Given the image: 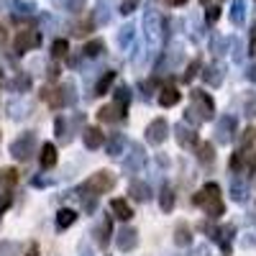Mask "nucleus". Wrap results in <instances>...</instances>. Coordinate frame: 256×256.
I'll return each instance as SVG.
<instances>
[{
	"instance_id": "obj_1",
	"label": "nucleus",
	"mask_w": 256,
	"mask_h": 256,
	"mask_svg": "<svg viewBox=\"0 0 256 256\" xmlns=\"http://www.w3.org/2000/svg\"><path fill=\"white\" fill-rule=\"evenodd\" d=\"M41 98H44L52 108H67V105H74L77 92H74V84L72 82H64V84H59L56 90L44 88V90H41Z\"/></svg>"
},
{
	"instance_id": "obj_2",
	"label": "nucleus",
	"mask_w": 256,
	"mask_h": 256,
	"mask_svg": "<svg viewBox=\"0 0 256 256\" xmlns=\"http://www.w3.org/2000/svg\"><path fill=\"white\" fill-rule=\"evenodd\" d=\"M34 154H36V134H34V131L20 134V136L10 144V156H13V159L28 162Z\"/></svg>"
},
{
	"instance_id": "obj_3",
	"label": "nucleus",
	"mask_w": 256,
	"mask_h": 256,
	"mask_svg": "<svg viewBox=\"0 0 256 256\" xmlns=\"http://www.w3.org/2000/svg\"><path fill=\"white\" fill-rule=\"evenodd\" d=\"M113 184H116V177H113V172H95L92 177H88V182L82 184V190L84 192H90V195H102V192H108V190H113Z\"/></svg>"
},
{
	"instance_id": "obj_4",
	"label": "nucleus",
	"mask_w": 256,
	"mask_h": 256,
	"mask_svg": "<svg viewBox=\"0 0 256 256\" xmlns=\"http://www.w3.org/2000/svg\"><path fill=\"white\" fill-rule=\"evenodd\" d=\"M162 31H164V18L159 16V10L148 8L144 13V34H146V41H156L162 38Z\"/></svg>"
},
{
	"instance_id": "obj_5",
	"label": "nucleus",
	"mask_w": 256,
	"mask_h": 256,
	"mask_svg": "<svg viewBox=\"0 0 256 256\" xmlns=\"http://www.w3.org/2000/svg\"><path fill=\"white\" fill-rule=\"evenodd\" d=\"M190 100H192V110H195L202 120L212 118V113H216V102H212V98L202 90H190Z\"/></svg>"
},
{
	"instance_id": "obj_6",
	"label": "nucleus",
	"mask_w": 256,
	"mask_h": 256,
	"mask_svg": "<svg viewBox=\"0 0 256 256\" xmlns=\"http://www.w3.org/2000/svg\"><path fill=\"white\" fill-rule=\"evenodd\" d=\"M236 131H238V120L233 116H220L218 118V126H216L218 144H230L233 138H236Z\"/></svg>"
},
{
	"instance_id": "obj_7",
	"label": "nucleus",
	"mask_w": 256,
	"mask_h": 256,
	"mask_svg": "<svg viewBox=\"0 0 256 256\" xmlns=\"http://www.w3.org/2000/svg\"><path fill=\"white\" fill-rule=\"evenodd\" d=\"M16 54H26V52H31V49H36V46H41V34L38 31H34V28H24V31H18V36H16Z\"/></svg>"
},
{
	"instance_id": "obj_8",
	"label": "nucleus",
	"mask_w": 256,
	"mask_h": 256,
	"mask_svg": "<svg viewBox=\"0 0 256 256\" xmlns=\"http://www.w3.org/2000/svg\"><path fill=\"white\" fill-rule=\"evenodd\" d=\"M166 136H169V123H166L164 118H154L152 123L146 126V138H148V144L159 146V144L166 141Z\"/></svg>"
},
{
	"instance_id": "obj_9",
	"label": "nucleus",
	"mask_w": 256,
	"mask_h": 256,
	"mask_svg": "<svg viewBox=\"0 0 256 256\" xmlns=\"http://www.w3.org/2000/svg\"><path fill=\"white\" fill-rule=\"evenodd\" d=\"M128 148H131V154H128L123 169H126L128 174H136V172H141L144 164H146V154H144V146L141 144H131Z\"/></svg>"
},
{
	"instance_id": "obj_10",
	"label": "nucleus",
	"mask_w": 256,
	"mask_h": 256,
	"mask_svg": "<svg viewBox=\"0 0 256 256\" xmlns=\"http://www.w3.org/2000/svg\"><path fill=\"white\" fill-rule=\"evenodd\" d=\"M202 80H205V84H210V88H220L223 80H226V64L223 62H210L202 70Z\"/></svg>"
},
{
	"instance_id": "obj_11",
	"label": "nucleus",
	"mask_w": 256,
	"mask_h": 256,
	"mask_svg": "<svg viewBox=\"0 0 256 256\" xmlns=\"http://www.w3.org/2000/svg\"><path fill=\"white\" fill-rule=\"evenodd\" d=\"M174 138L182 148H192V146H198V134H195V128L187 126V123H177L174 126Z\"/></svg>"
},
{
	"instance_id": "obj_12",
	"label": "nucleus",
	"mask_w": 256,
	"mask_h": 256,
	"mask_svg": "<svg viewBox=\"0 0 256 256\" xmlns=\"http://www.w3.org/2000/svg\"><path fill=\"white\" fill-rule=\"evenodd\" d=\"M116 246H118L120 251H134V248L138 246V230L131 228V226L120 228L118 236H116Z\"/></svg>"
},
{
	"instance_id": "obj_13",
	"label": "nucleus",
	"mask_w": 256,
	"mask_h": 256,
	"mask_svg": "<svg viewBox=\"0 0 256 256\" xmlns=\"http://www.w3.org/2000/svg\"><path fill=\"white\" fill-rule=\"evenodd\" d=\"M228 192H230V200L233 202H244L248 198V182L236 174V177H230V184H228Z\"/></svg>"
},
{
	"instance_id": "obj_14",
	"label": "nucleus",
	"mask_w": 256,
	"mask_h": 256,
	"mask_svg": "<svg viewBox=\"0 0 256 256\" xmlns=\"http://www.w3.org/2000/svg\"><path fill=\"white\" fill-rule=\"evenodd\" d=\"M126 146L128 144H126L123 134H110L108 138H105V152H108V156H120Z\"/></svg>"
},
{
	"instance_id": "obj_15",
	"label": "nucleus",
	"mask_w": 256,
	"mask_h": 256,
	"mask_svg": "<svg viewBox=\"0 0 256 256\" xmlns=\"http://www.w3.org/2000/svg\"><path fill=\"white\" fill-rule=\"evenodd\" d=\"M82 141H84V146H88V148H100V146H105V134L100 131V128L90 126V128H84Z\"/></svg>"
},
{
	"instance_id": "obj_16",
	"label": "nucleus",
	"mask_w": 256,
	"mask_h": 256,
	"mask_svg": "<svg viewBox=\"0 0 256 256\" xmlns=\"http://www.w3.org/2000/svg\"><path fill=\"white\" fill-rule=\"evenodd\" d=\"M110 210H113V216H116L118 220H131V218H134L131 205H128V200H123V198H116V200L110 202Z\"/></svg>"
},
{
	"instance_id": "obj_17",
	"label": "nucleus",
	"mask_w": 256,
	"mask_h": 256,
	"mask_svg": "<svg viewBox=\"0 0 256 256\" xmlns=\"http://www.w3.org/2000/svg\"><path fill=\"white\" fill-rule=\"evenodd\" d=\"M126 113L118 108L116 102H110V105H102V108L98 110V118L102 120V123H116V120H120Z\"/></svg>"
},
{
	"instance_id": "obj_18",
	"label": "nucleus",
	"mask_w": 256,
	"mask_h": 256,
	"mask_svg": "<svg viewBox=\"0 0 256 256\" xmlns=\"http://www.w3.org/2000/svg\"><path fill=\"white\" fill-rule=\"evenodd\" d=\"M128 195H131L136 202H146L148 198H152V187H148L146 182H131L128 184Z\"/></svg>"
},
{
	"instance_id": "obj_19",
	"label": "nucleus",
	"mask_w": 256,
	"mask_h": 256,
	"mask_svg": "<svg viewBox=\"0 0 256 256\" xmlns=\"http://www.w3.org/2000/svg\"><path fill=\"white\" fill-rule=\"evenodd\" d=\"M92 18H95L98 26H105V24H108V20H110V0H98Z\"/></svg>"
},
{
	"instance_id": "obj_20",
	"label": "nucleus",
	"mask_w": 256,
	"mask_h": 256,
	"mask_svg": "<svg viewBox=\"0 0 256 256\" xmlns=\"http://www.w3.org/2000/svg\"><path fill=\"white\" fill-rule=\"evenodd\" d=\"M38 162H41V166H44V169H52L56 164V146L54 144H44V146H41Z\"/></svg>"
},
{
	"instance_id": "obj_21",
	"label": "nucleus",
	"mask_w": 256,
	"mask_h": 256,
	"mask_svg": "<svg viewBox=\"0 0 256 256\" xmlns=\"http://www.w3.org/2000/svg\"><path fill=\"white\" fill-rule=\"evenodd\" d=\"M159 208H162V212H172L174 210V190L169 184H164L162 192H159Z\"/></svg>"
},
{
	"instance_id": "obj_22",
	"label": "nucleus",
	"mask_w": 256,
	"mask_h": 256,
	"mask_svg": "<svg viewBox=\"0 0 256 256\" xmlns=\"http://www.w3.org/2000/svg\"><path fill=\"white\" fill-rule=\"evenodd\" d=\"M244 20H246V3L244 0H233L230 3V24L244 26Z\"/></svg>"
},
{
	"instance_id": "obj_23",
	"label": "nucleus",
	"mask_w": 256,
	"mask_h": 256,
	"mask_svg": "<svg viewBox=\"0 0 256 256\" xmlns=\"http://www.w3.org/2000/svg\"><path fill=\"white\" fill-rule=\"evenodd\" d=\"M180 90L177 88H164L162 90V95H159V105H162V108H172V105H177L180 102Z\"/></svg>"
},
{
	"instance_id": "obj_24",
	"label": "nucleus",
	"mask_w": 256,
	"mask_h": 256,
	"mask_svg": "<svg viewBox=\"0 0 256 256\" xmlns=\"http://www.w3.org/2000/svg\"><path fill=\"white\" fill-rule=\"evenodd\" d=\"M113 82H116V72L113 70H108L100 80H98V84H95V92L92 95H108V90L113 88Z\"/></svg>"
},
{
	"instance_id": "obj_25",
	"label": "nucleus",
	"mask_w": 256,
	"mask_h": 256,
	"mask_svg": "<svg viewBox=\"0 0 256 256\" xmlns=\"http://www.w3.org/2000/svg\"><path fill=\"white\" fill-rule=\"evenodd\" d=\"M74 220H77V212L70 210V208H64V210L56 212V228H59V230H67Z\"/></svg>"
},
{
	"instance_id": "obj_26",
	"label": "nucleus",
	"mask_w": 256,
	"mask_h": 256,
	"mask_svg": "<svg viewBox=\"0 0 256 256\" xmlns=\"http://www.w3.org/2000/svg\"><path fill=\"white\" fill-rule=\"evenodd\" d=\"M134 38H136V28H134L131 24H128V26H123V28L118 31V46L126 52L128 46L134 44Z\"/></svg>"
},
{
	"instance_id": "obj_27",
	"label": "nucleus",
	"mask_w": 256,
	"mask_h": 256,
	"mask_svg": "<svg viewBox=\"0 0 256 256\" xmlns=\"http://www.w3.org/2000/svg\"><path fill=\"white\" fill-rule=\"evenodd\" d=\"M8 6L13 8L16 16H34L36 13V3H28V0H10Z\"/></svg>"
},
{
	"instance_id": "obj_28",
	"label": "nucleus",
	"mask_w": 256,
	"mask_h": 256,
	"mask_svg": "<svg viewBox=\"0 0 256 256\" xmlns=\"http://www.w3.org/2000/svg\"><path fill=\"white\" fill-rule=\"evenodd\" d=\"M198 159L202 164H212V159H216V148H212L210 141H200L198 144Z\"/></svg>"
},
{
	"instance_id": "obj_29",
	"label": "nucleus",
	"mask_w": 256,
	"mask_h": 256,
	"mask_svg": "<svg viewBox=\"0 0 256 256\" xmlns=\"http://www.w3.org/2000/svg\"><path fill=\"white\" fill-rule=\"evenodd\" d=\"M113 102H116L118 108L126 113V110H128V105H131V90H128L126 84H123V88H118V90H116V95H113Z\"/></svg>"
},
{
	"instance_id": "obj_30",
	"label": "nucleus",
	"mask_w": 256,
	"mask_h": 256,
	"mask_svg": "<svg viewBox=\"0 0 256 256\" xmlns=\"http://www.w3.org/2000/svg\"><path fill=\"white\" fill-rule=\"evenodd\" d=\"M28 102L26 100H13V102H8V113H10V118H24V116H28Z\"/></svg>"
},
{
	"instance_id": "obj_31",
	"label": "nucleus",
	"mask_w": 256,
	"mask_h": 256,
	"mask_svg": "<svg viewBox=\"0 0 256 256\" xmlns=\"http://www.w3.org/2000/svg\"><path fill=\"white\" fill-rule=\"evenodd\" d=\"M174 244H177V246H190V244H192V230H190L184 223H180V226L174 228Z\"/></svg>"
},
{
	"instance_id": "obj_32",
	"label": "nucleus",
	"mask_w": 256,
	"mask_h": 256,
	"mask_svg": "<svg viewBox=\"0 0 256 256\" xmlns=\"http://www.w3.org/2000/svg\"><path fill=\"white\" fill-rule=\"evenodd\" d=\"M102 49H105L102 41H100V38H92V41H88V44L82 46V56L95 59V56H100V54H102Z\"/></svg>"
},
{
	"instance_id": "obj_33",
	"label": "nucleus",
	"mask_w": 256,
	"mask_h": 256,
	"mask_svg": "<svg viewBox=\"0 0 256 256\" xmlns=\"http://www.w3.org/2000/svg\"><path fill=\"white\" fill-rule=\"evenodd\" d=\"M70 54V41L67 38H56L54 44H52V56L54 59H62V56H67Z\"/></svg>"
},
{
	"instance_id": "obj_34",
	"label": "nucleus",
	"mask_w": 256,
	"mask_h": 256,
	"mask_svg": "<svg viewBox=\"0 0 256 256\" xmlns=\"http://www.w3.org/2000/svg\"><path fill=\"white\" fill-rule=\"evenodd\" d=\"M56 6H62L64 10H70V13H80V10H84V3L88 0H54Z\"/></svg>"
},
{
	"instance_id": "obj_35",
	"label": "nucleus",
	"mask_w": 256,
	"mask_h": 256,
	"mask_svg": "<svg viewBox=\"0 0 256 256\" xmlns=\"http://www.w3.org/2000/svg\"><path fill=\"white\" fill-rule=\"evenodd\" d=\"M110 230H113V226H110V220H108V218H105V220H102V226L98 228V244H100V246H108Z\"/></svg>"
},
{
	"instance_id": "obj_36",
	"label": "nucleus",
	"mask_w": 256,
	"mask_h": 256,
	"mask_svg": "<svg viewBox=\"0 0 256 256\" xmlns=\"http://www.w3.org/2000/svg\"><path fill=\"white\" fill-rule=\"evenodd\" d=\"M205 212H208L210 218H220L223 212H226V208H223V202H220V200H210V202L205 205Z\"/></svg>"
},
{
	"instance_id": "obj_37",
	"label": "nucleus",
	"mask_w": 256,
	"mask_h": 256,
	"mask_svg": "<svg viewBox=\"0 0 256 256\" xmlns=\"http://www.w3.org/2000/svg\"><path fill=\"white\" fill-rule=\"evenodd\" d=\"M0 182H3V184H16L18 182V172H16V169L13 166H6V169H0Z\"/></svg>"
},
{
	"instance_id": "obj_38",
	"label": "nucleus",
	"mask_w": 256,
	"mask_h": 256,
	"mask_svg": "<svg viewBox=\"0 0 256 256\" xmlns=\"http://www.w3.org/2000/svg\"><path fill=\"white\" fill-rule=\"evenodd\" d=\"M10 88H13L16 92H26V90L31 88V77H28V74H18V77L13 80Z\"/></svg>"
},
{
	"instance_id": "obj_39",
	"label": "nucleus",
	"mask_w": 256,
	"mask_h": 256,
	"mask_svg": "<svg viewBox=\"0 0 256 256\" xmlns=\"http://www.w3.org/2000/svg\"><path fill=\"white\" fill-rule=\"evenodd\" d=\"M95 26H98V24H95V18H90V20H82V24H77V26H74V31H72V34H74V36H88V34H90Z\"/></svg>"
},
{
	"instance_id": "obj_40",
	"label": "nucleus",
	"mask_w": 256,
	"mask_h": 256,
	"mask_svg": "<svg viewBox=\"0 0 256 256\" xmlns=\"http://www.w3.org/2000/svg\"><path fill=\"white\" fill-rule=\"evenodd\" d=\"M202 192H205L208 202H210V200H220V187H218L216 182H208V184L202 187Z\"/></svg>"
},
{
	"instance_id": "obj_41",
	"label": "nucleus",
	"mask_w": 256,
	"mask_h": 256,
	"mask_svg": "<svg viewBox=\"0 0 256 256\" xmlns=\"http://www.w3.org/2000/svg\"><path fill=\"white\" fill-rule=\"evenodd\" d=\"M0 256H18V244L16 241H0Z\"/></svg>"
},
{
	"instance_id": "obj_42",
	"label": "nucleus",
	"mask_w": 256,
	"mask_h": 256,
	"mask_svg": "<svg viewBox=\"0 0 256 256\" xmlns=\"http://www.w3.org/2000/svg\"><path fill=\"white\" fill-rule=\"evenodd\" d=\"M198 70H200V62H198V59H192V62L187 64V67H184V74H182V80H184V82H190V80H195Z\"/></svg>"
},
{
	"instance_id": "obj_43",
	"label": "nucleus",
	"mask_w": 256,
	"mask_h": 256,
	"mask_svg": "<svg viewBox=\"0 0 256 256\" xmlns=\"http://www.w3.org/2000/svg\"><path fill=\"white\" fill-rule=\"evenodd\" d=\"M54 126H56V136H59L62 141H70V138H72V136L67 134V123H64V118H56Z\"/></svg>"
},
{
	"instance_id": "obj_44",
	"label": "nucleus",
	"mask_w": 256,
	"mask_h": 256,
	"mask_svg": "<svg viewBox=\"0 0 256 256\" xmlns=\"http://www.w3.org/2000/svg\"><path fill=\"white\" fill-rule=\"evenodd\" d=\"M228 166H230V172H241V166H244V152H236V154H233Z\"/></svg>"
},
{
	"instance_id": "obj_45",
	"label": "nucleus",
	"mask_w": 256,
	"mask_h": 256,
	"mask_svg": "<svg viewBox=\"0 0 256 256\" xmlns=\"http://www.w3.org/2000/svg\"><path fill=\"white\" fill-rule=\"evenodd\" d=\"M138 3H141V0H123V3H120V13L123 16H131L138 8Z\"/></svg>"
},
{
	"instance_id": "obj_46",
	"label": "nucleus",
	"mask_w": 256,
	"mask_h": 256,
	"mask_svg": "<svg viewBox=\"0 0 256 256\" xmlns=\"http://www.w3.org/2000/svg\"><path fill=\"white\" fill-rule=\"evenodd\" d=\"M218 18H220V8H218V6H210V8L205 10V20H208V24H216Z\"/></svg>"
},
{
	"instance_id": "obj_47",
	"label": "nucleus",
	"mask_w": 256,
	"mask_h": 256,
	"mask_svg": "<svg viewBox=\"0 0 256 256\" xmlns=\"http://www.w3.org/2000/svg\"><path fill=\"white\" fill-rule=\"evenodd\" d=\"M10 202H13V198L8 195V192H6V195H0V216H3V212L10 208Z\"/></svg>"
},
{
	"instance_id": "obj_48",
	"label": "nucleus",
	"mask_w": 256,
	"mask_h": 256,
	"mask_svg": "<svg viewBox=\"0 0 256 256\" xmlns=\"http://www.w3.org/2000/svg\"><path fill=\"white\" fill-rule=\"evenodd\" d=\"M184 118H187V120H190L192 126H198V123H202V118H200V116H198L195 110H192V108H187V113H184Z\"/></svg>"
},
{
	"instance_id": "obj_49",
	"label": "nucleus",
	"mask_w": 256,
	"mask_h": 256,
	"mask_svg": "<svg viewBox=\"0 0 256 256\" xmlns=\"http://www.w3.org/2000/svg\"><path fill=\"white\" fill-rule=\"evenodd\" d=\"M246 116H248V118H254V116H256V95L246 102Z\"/></svg>"
},
{
	"instance_id": "obj_50",
	"label": "nucleus",
	"mask_w": 256,
	"mask_h": 256,
	"mask_svg": "<svg viewBox=\"0 0 256 256\" xmlns=\"http://www.w3.org/2000/svg\"><path fill=\"white\" fill-rule=\"evenodd\" d=\"M31 184H34V187H46V184H52V180H49V177H34Z\"/></svg>"
},
{
	"instance_id": "obj_51",
	"label": "nucleus",
	"mask_w": 256,
	"mask_h": 256,
	"mask_svg": "<svg viewBox=\"0 0 256 256\" xmlns=\"http://www.w3.org/2000/svg\"><path fill=\"white\" fill-rule=\"evenodd\" d=\"M241 246H244V248H254V246H256V238L251 236V233H246V238L241 241Z\"/></svg>"
},
{
	"instance_id": "obj_52",
	"label": "nucleus",
	"mask_w": 256,
	"mask_h": 256,
	"mask_svg": "<svg viewBox=\"0 0 256 256\" xmlns=\"http://www.w3.org/2000/svg\"><path fill=\"white\" fill-rule=\"evenodd\" d=\"M246 80H248V82H256V62H254L251 67L246 70Z\"/></svg>"
},
{
	"instance_id": "obj_53",
	"label": "nucleus",
	"mask_w": 256,
	"mask_h": 256,
	"mask_svg": "<svg viewBox=\"0 0 256 256\" xmlns=\"http://www.w3.org/2000/svg\"><path fill=\"white\" fill-rule=\"evenodd\" d=\"M24 256H38V246H36V244H31V246H28V251H26Z\"/></svg>"
},
{
	"instance_id": "obj_54",
	"label": "nucleus",
	"mask_w": 256,
	"mask_h": 256,
	"mask_svg": "<svg viewBox=\"0 0 256 256\" xmlns=\"http://www.w3.org/2000/svg\"><path fill=\"white\" fill-rule=\"evenodd\" d=\"M80 256H92V251H90V248H84V246H82V251H80Z\"/></svg>"
},
{
	"instance_id": "obj_55",
	"label": "nucleus",
	"mask_w": 256,
	"mask_h": 256,
	"mask_svg": "<svg viewBox=\"0 0 256 256\" xmlns=\"http://www.w3.org/2000/svg\"><path fill=\"white\" fill-rule=\"evenodd\" d=\"M6 38V31H3V26H0V41H3Z\"/></svg>"
},
{
	"instance_id": "obj_56",
	"label": "nucleus",
	"mask_w": 256,
	"mask_h": 256,
	"mask_svg": "<svg viewBox=\"0 0 256 256\" xmlns=\"http://www.w3.org/2000/svg\"><path fill=\"white\" fill-rule=\"evenodd\" d=\"M172 3H174V6H182V3H184V0H172Z\"/></svg>"
},
{
	"instance_id": "obj_57",
	"label": "nucleus",
	"mask_w": 256,
	"mask_h": 256,
	"mask_svg": "<svg viewBox=\"0 0 256 256\" xmlns=\"http://www.w3.org/2000/svg\"><path fill=\"white\" fill-rule=\"evenodd\" d=\"M200 3H205V6H208V0H200Z\"/></svg>"
},
{
	"instance_id": "obj_58",
	"label": "nucleus",
	"mask_w": 256,
	"mask_h": 256,
	"mask_svg": "<svg viewBox=\"0 0 256 256\" xmlns=\"http://www.w3.org/2000/svg\"><path fill=\"white\" fill-rule=\"evenodd\" d=\"M0 82H3V74H0Z\"/></svg>"
}]
</instances>
